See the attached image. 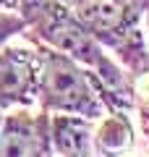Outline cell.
<instances>
[{
    "label": "cell",
    "mask_w": 149,
    "mask_h": 157,
    "mask_svg": "<svg viewBox=\"0 0 149 157\" xmlns=\"http://www.w3.org/2000/svg\"><path fill=\"white\" fill-rule=\"evenodd\" d=\"M18 13L26 18V29H32L29 39L55 47L81 63L84 68H89L110 92L115 110L133 107V89L128 73L107 55L105 47L92 37V32L73 16V11L63 0H21Z\"/></svg>",
    "instance_id": "cell-1"
},
{
    "label": "cell",
    "mask_w": 149,
    "mask_h": 157,
    "mask_svg": "<svg viewBox=\"0 0 149 157\" xmlns=\"http://www.w3.org/2000/svg\"><path fill=\"white\" fill-rule=\"evenodd\" d=\"M39 55V92L37 102L44 113H71L89 121H99L115 110L110 92L97 76L66 52L32 39Z\"/></svg>",
    "instance_id": "cell-2"
},
{
    "label": "cell",
    "mask_w": 149,
    "mask_h": 157,
    "mask_svg": "<svg viewBox=\"0 0 149 157\" xmlns=\"http://www.w3.org/2000/svg\"><path fill=\"white\" fill-rule=\"evenodd\" d=\"M105 50H113L131 76L149 68V45L139 29V0H63Z\"/></svg>",
    "instance_id": "cell-3"
},
{
    "label": "cell",
    "mask_w": 149,
    "mask_h": 157,
    "mask_svg": "<svg viewBox=\"0 0 149 157\" xmlns=\"http://www.w3.org/2000/svg\"><path fill=\"white\" fill-rule=\"evenodd\" d=\"M39 92L37 47L3 45L0 47V110L32 107Z\"/></svg>",
    "instance_id": "cell-4"
},
{
    "label": "cell",
    "mask_w": 149,
    "mask_h": 157,
    "mask_svg": "<svg viewBox=\"0 0 149 157\" xmlns=\"http://www.w3.org/2000/svg\"><path fill=\"white\" fill-rule=\"evenodd\" d=\"M94 121L71 113H52L50 115V141L58 157H84L94 155L92 147Z\"/></svg>",
    "instance_id": "cell-5"
},
{
    "label": "cell",
    "mask_w": 149,
    "mask_h": 157,
    "mask_svg": "<svg viewBox=\"0 0 149 157\" xmlns=\"http://www.w3.org/2000/svg\"><path fill=\"white\" fill-rule=\"evenodd\" d=\"M92 147L97 157H123L133 149V126L126 110H110L99 118L92 131Z\"/></svg>",
    "instance_id": "cell-6"
},
{
    "label": "cell",
    "mask_w": 149,
    "mask_h": 157,
    "mask_svg": "<svg viewBox=\"0 0 149 157\" xmlns=\"http://www.w3.org/2000/svg\"><path fill=\"white\" fill-rule=\"evenodd\" d=\"M39 131V113L32 115L26 107L3 118L0 126V157H32Z\"/></svg>",
    "instance_id": "cell-7"
},
{
    "label": "cell",
    "mask_w": 149,
    "mask_h": 157,
    "mask_svg": "<svg viewBox=\"0 0 149 157\" xmlns=\"http://www.w3.org/2000/svg\"><path fill=\"white\" fill-rule=\"evenodd\" d=\"M26 32V18L18 11H0V47L8 45L11 37Z\"/></svg>",
    "instance_id": "cell-8"
},
{
    "label": "cell",
    "mask_w": 149,
    "mask_h": 157,
    "mask_svg": "<svg viewBox=\"0 0 149 157\" xmlns=\"http://www.w3.org/2000/svg\"><path fill=\"white\" fill-rule=\"evenodd\" d=\"M131 89H133V107L136 110H149V68L139 73H131Z\"/></svg>",
    "instance_id": "cell-9"
},
{
    "label": "cell",
    "mask_w": 149,
    "mask_h": 157,
    "mask_svg": "<svg viewBox=\"0 0 149 157\" xmlns=\"http://www.w3.org/2000/svg\"><path fill=\"white\" fill-rule=\"evenodd\" d=\"M139 123H141V134L149 141V110H139Z\"/></svg>",
    "instance_id": "cell-10"
},
{
    "label": "cell",
    "mask_w": 149,
    "mask_h": 157,
    "mask_svg": "<svg viewBox=\"0 0 149 157\" xmlns=\"http://www.w3.org/2000/svg\"><path fill=\"white\" fill-rule=\"evenodd\" d=\"M21 0H0V11H18Z\"/></svg>",
    "instance_id": "cell-11"
},
{
    "label": "cell",
    "mask_w": 149,
    "mask_h": 157,
    "mask_svg": "<svg viewBox=\"0 0 149 157\" xmlns=\"http://www.w3.org/2000/svg\"><path fill=\"white\" fill-rule=\"evenodd\" d=\"M147 34H149V6H147Z\"/></svg>",
    "instance_id": "cell-12"
},
{
    "label": "cell",
    "mask_w": 149,
    "mask_h": 157,
    "mask_svg": "<svg viewBox=\"0 0 149 157\" xmlns=\"http://www.w3.org/2000/svg\"><path fill=\"white\" fill-rule=\"evenodd\" d=\"M0 126H3V115H0Z\"/></svg>",
    "instance_id": "cell-13"
},
{
    "label": "cell",
    "mask_w": 149,
    "mask_h": 157,
    "mask_svg": "<svg viewBox=\"0 0 149 157\" xmlns=\"http://www.w3.org/2000/svg\"><path fill=\"white\" fill-rule=\"evenodd\" d=\"M84 157H94V155H84Z\"/></svg>",
    "instance_id": "cell-14"
}]
</instances>
